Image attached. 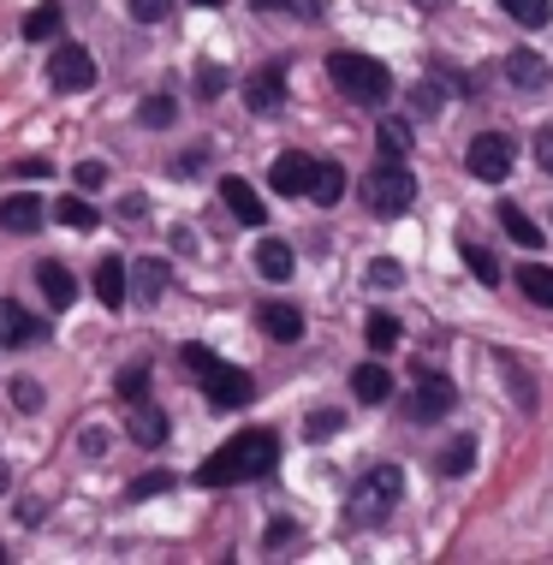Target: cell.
Returning a JSON list of instances; mask_svg holds the SVG:
<instances>
[{"instance_id": "6da1fadb", "label": "cell", "mask_w": 553, "mask_h": 565, "mask_svg": "<svg viewBox=\"0 0 553 565\" xmlns=\"http://www.w3.org/2000/svg\"><path fill=\"white\" fill-rule=\"evenodd\" d=\"M274 458H280V440L268 429H251L238 440H226L214 458L196 465V488H233V482H251V477H268Z\"/></svg>"}, {"instance_id": "7a4b0ae2", "label": "cell", "mask_w": 553, "mask_h": 565, "mask_svg": "<svg viewBox=\"0 0 553 565\" xmlns=\"http://www.w3.org/2000/svg\"><path fill=\"white\" fill-rule=\"evenodd\" d=\"M184 370L203 381V393H209L214 411H238V405H251V393H256L251 375H244L238 363H221L209 345H184Z\"/></svg>"}, {"instance_id": "3957f363", "label": "cell", "mask_w": 553, "mask_h": 565, "mask_svg": "<svg viewBox=\"0 0 553 565\" xmlns=\"http://www.w3.org/2000/svg\"><path fill=\"white\" fill-rule=\"evenodd\" d=\"M328 78H333L340 96L363 102V108H381V102L393 96V72L381 66V60H369V54H351V49L328 54Z\"/></svg>"}, {"instance_id": "277c9868", "label": "cell", "mask_w": 553, "mask_h": 565, "mask_svg": "<svg viewBox=\"0 0 553 565\" xmlns=\"http://www.w3.org/2000/svg\"><path fill=\"white\" fill-rule=\"evenodd\" d=\"M398 494H405V470H398V465H375L358 488H351L345 518H351L358 530H369V524H381V518L398 507Z\"/></svg>"}, {"instance_id": "5b68a950", "label": "cell", "mask_w": 553, "mask_h": 565, "mask_svg": "<svg viewBox=\"0 0 553 565\" xmlns=\"http://www.w3.org/2000/svg\"><path fill=\"white\" fill-rule=\"evenodd\" d=\"M411 196H417V179H411L405 161H381L375 173L363 179V203L375 209L381 221H398L411 209Z\"/></svg>"}, {"instance_id": "8992f818", "label": "cell", "mask_w": 553, "mask_h": 565, "mask_svg": "<svg viewBox=\"0 0 553 565\" xmlns=\"http://www.w3.org/2000/svg\"><path fill=\"white\" fill-rule=\"evenodd\" d=\"M512 156H518V149H512V137H506V131H482V137L470 143L465 167L482 179V185H500V179L512 173Z\"/></svg>"}, {"instance_id": "52a82bcc", "label": "cell", "mask_w": 553, "mask_h": 565, "mask_svg": "<svg viewBox=\"0 0 553 565\" xmlns=\"http://www.w3.org/2000/svg\"><path fill=\"white\" fill-rule=\"evenodd\" d=\"M49 84L66 89V96H78V89L96 84V60H89V49H78V42L54 49V54H49Z\"/></svg>"}, {"instance_id": "ba28073f", "label": "cell", "mask_w": 553, "mask_h": 565, "mask_svg": "<svg viewBox=\"0 0 553 565\" xmlns=\"http://www.w3.org/2000/svg\"><path fill=\"white\" fill-rule=\"evenodd\" d=\"M244 102H251L256 114H280L286 108V66H263L244 78Z\"/></svg>"}, {"instance_id": "9c48e42d", "label": "cell", "mask_w": 553, "mask_h": 565, "mask_svg": "<svg viewBox=\"0 0 553 565\" xmlns=\"http://www.w3.org/2000/svg\"><path fill=\"white\" fill-rule=\"evenodd\" d=\"M310 173H316V161L298 156V149H286V156L268 167V185L280 196H310Z\"/></svg>"}, {"instance_id": "30bf717a", "label": "cell", "mask_w": 553, "mask_h": 565, "mask_svg": "<svg viewBox=\"0 0 553 565\" xmlns=\"http://www.w3.org/2000/svg\"><path fill=\"white\" fill-rule=\"evenodd\" d=\"M453 411V381H440V375H428L417 393H411V417L417 423H440Z\"/></svg>"}, {"instance_id": "8fae6325", "label": "cell", "mask_w": 553, "mask_h": 565, "mask_svg": "<svg viewBox=\"0 0 553 565\" xmlns=\"http://www.w3.org/2000/svg\"><path fill=\"white\" fill-rule=\"evenodd\" d=\"M221 203L233 209L244 226H263L268 221V203L256 196V185H244V179H221Z\"/></svg>"}, {"instance_id": "7c38bea8", "label": "cell", "mask_w": 553, "mask_h": 565, "mask_svg": "<svg viewBox=\"0 0 553 565\" xmlns=\"http://www.w3.org/2000/svg\"><path fill=\"white\" fill-rule=\"evenodd\" d=\"M42 340V322L30 310H19L12 298H0V345H36Z\"/></svg>"}, {"instance_id": "4fadbf2b", "label": "cell", "mask_w": 553, "mask_h": 565, "mask_svg": "<svg viewBox=\"0 0 553 565\" xmlns=\"http://www.w3.org/2000/svg\"><path fill=\"white\" fill-rule=\"evenodd\" d=\"M500 72H506L518 89H542V84H547V60L535 54V49H512V54L500 60Z\"/></svg>"}, {"instance_id": "5bb4252c", "label": "cell", "mask_w": 553, "mask_h": 565, "mask_svg": "<svg viewBox=\"0 0 553 565\" xmlns=\"http://www.w3.org/2000/svg\"><path fill=\"white\" fill-rule=\"evenodd\" d=\"M291 268H298V256H291V244L286 238H263L256 244V274H263V280H291Z\"/></svg>"}, {"instance_id": "9a60e30c", "label": "cell", "mask_w": 553, "mask_h": 565, "mask_svg": "<svg viewBox=\"0 0 553 565\" xmlns=\"http://www.w3.org/2000/svg\"><path fill=\"white\" fill-rule=\"evenodd\" d=\"M36 286H42V298H49V310H72V298H78V280L60 263H36Z\"/></svg>"}, {"instance_id": "2e32d148", "label": "cell", "mask_w": 553, "mask_h": 565, "mask_svg": "<svg viewBox=\"0 0 553 565\" xmlns=\"http://www.w3.org/2000/svg\"><path fill=\"white\" fill-rule=\"evenodd\" d=\"M42 215H49V209H42L36 196H7V203H0V226H7V233H19V238L36 233Z\"/></svg>"}, {"instance_id": "e0dca14e", "label": "cell", "mask_w": 553, "mask_h": 565, "mask_svg": "<svg viewBox=\"0 0 553 565\" xmlns=\"http://www.w3.org/2000/svg\"><path fill=\"white\" fill-rule=\"evenodd\" d=\"M96 298H102V310H126V263L119 256L96 263Z\"/></svg>"}, {"instance_id": "ac0fdd59", "label": "cell", "mask_w": 553, "mask_h": 565, "mask_svg": "<svg viewBox=\"0 0 553 565\" xmlns=\"http://www.w3.org/2000/svg\"><path fill=\"white\" fill-rule=\"evenodd\" d=\"M345 196V167L340 161H316V173H310V203L316 209H333Z\"/></svg>"}, {"instance_id": "d6986e66", "label": "cell", "mask_w": 553, "mask_h": 565, "mask_svg": "<svg viewBox=\"0 0 553 565\" xmlns=\"http://www.w3.org/2000/svg\"><path fill=\"white\" fill-rule=\"evenodd\" d=\"M263 333H268V340H280V345L298 340V333H304L298 303H263Z\"/></svg>"}, {"instance_id": "ffe728a7", "label": "cell", "mask_w": 553, "mask_h": 565, "mask_svg": "<svg viewBox=\"0 0 553 565\" xmlns=\"http://www.w3.org/2000/svg\"><path fill=\"white\" fill-rule=\"evenodd\" d=\"M351 393H358L363 405H381L393 393V375L381 370V363H363V370H351Z\"/></svg>"}, {"instance_id": "44dd1931", "label": "cell", "mask_w": 553, "mask_h": 565, "mask_svg": "<svg viewBox=\"0 0 553 565\" xmlns=\"http://www.w3.org/2000/svg\"><path fill=\"white\" fill-rule=\"evenodd\" d=\"M500 226H506V238H512V244H524V250H542V226H535L518 203H500Z\"/></svg>"}, {"instance_id": "7402d4cb", "label": "cell", "mask_w": 553, "mask_h": 565, "mask_svg": "<svg viewBox=\"0 0 553 565\" xmlns=\"http://www.w3.org/2000/svg\"><path fill=\"white\" fill-rule=\"evenodd\" d=\"M518 286H524V292L542 303V310H553V268H542V263H524L518 268Z\"/></svg>"}, {"instance_id": "603a6c76", "label": "cell", "mask_w": 553, "mask_h": 565, "mask_svg": "<svg viewBox=\"0 0 553 565\" xmlns=\"http://www.w3.org/2000/svg\"><path fill=\"white\" fill-rule=\"evenodd\" d=\"M411 156V126L405 119H381V161H405Z\"/></svg>"}, {"instance_id": "cb8c5ba5", "label": "cell", "mask_w": 553, "mask_h": 565, "mask_svg": "<svg viewBox=\"0 0 553 565\" xmlns=\"http://www.w3.org/2000/svg\"><path fill=\"white\" fill-rule=\"evenodd\" d=\"M131 435L143 440V447H161V440H167V417H161L156 405H137V417H131Z\"/></svg>"}, {"instance_id": "d4e9b609", "label": "cell", "mask_w": 553, "mask_h": 565, "mask_svg": "<svg viewBox=\"0 0 553 565\" xmlns=\"http://www.w3.org/2000/svg\"><path fill=\"white\" fill-rule=\"evenodd\" d=\"M465 263H470V274L482 286H500V256L488 250V244H465Z\"/></svg>"}, {"instance_id": "484cf974", "label": "cell", "mask_w": 553, "mask_h": 565, "mask_svg": "<svg viewBox=\"0 0 553 565\" xmlns=\"http://www.w3.org/2000/svg\"><path fill=\"white\" fill-rule=\"evenodd\" d=\"M131 286H137V298H143V303H156L161 286H167V268L161 263H137L131 268Z\"/></svg>"}, {"instance_id": "4316f807", "label": "cell", "mask_w": 553, "mask_h": 565, "mask_svg": "<svg viewBox=\"0 0 553 565\" xmlns=\"http://www.w3.org/2000/svg\"><path fill=\"white\" fill-rule=\"evenodd\" d=\"M54 30H60V7H54V0H42V7H30V19H24V36H30V42L54 36Z\"/></svg>"}, {"instance_id": "83f0119b", "label": "cell", "mask_w": 553, "mask_h": 565, "mask_svg": "<svg viewBox=\"0 0 553 565\" xmlns=\"http://www.w3.org/2000/svg\"><path fill=\"white\" fill-rule=\"evenodd\" d=\"M470 458H476V447H470V435H458L453 447H447V452L435 458V465H440V477H465V470H470Z\"/></svg>"}, {"instance_id": "f1b7e54d", "label": "cell", "mask_w": 553, "mask_h": 565, "mask_svg": "<svg viewBox=\"0 0 553 565\" xmlns=\"http://www.w3.org/2000/svg\"><path fill=\"white\" fill-rule=\"evenodd\" d=\"M54 215L66 221V226H78V233H89V226H96V209H89L84 196H60V203H54Z\"/></svg>"}, {"instance_id": "f546056e", "label": "cell", "mask_w": 553, "mask_h": 565, "mask_svg": "<svg viewBox=\"0 0 553 565\" xmlns=\"http://www.w3.org/2000/svg\"><path fill=\"white\" fill-rule=\"evenodd\" d=\"M500 12H512L524 30H542L547 24V0H500Z\"/></svg>"}, {"instance_id": "4dcf8cb0", "label": "cell", "mask_w": 553, "mask_h": 565, "mask_svg": "<svg viewBox=\"0 0 553 565\" xmlns=\"http://www.w3.org/2000/svg\"><path fill=\"white\" fill-rule=\"evenodd\" d=\"M398 333H405V328H398L387 310L369 316V345H375V351H393V345H398Z\"/></svg>"}, {"instance_id": "1f68e13d", "label": "cell", "mask_w": 553, "mask_h": 565, "mask_svg": "<svg viewBox=\"0 0 553 565\" xmlns=\"http://www.w3.org/2000/svg\"><path fill=\"white\" fill-rule=\"evenodd\" d=\"M143 387H149V370H143V363L119 370V399H126V405H143Z\"/></svg>"}, {"instance_id": "d6a6232c", "label": "cell", "mask_w": 553, "mask_h": 565, "mask_svg": "<svg viewBox=\"0 0 553 565\" xmlns=\"http://www.w3.org/2000/svg\"><path fill=\"white\" fill-rule=\"evenodd\" d=\"M7 173H12V179H49L54 161H49V156H19V161L7 167Z\"/></svg>"}, {"instance_id": "836d02e7", "label": "cell", "mask_w": 553, "mask_h": 565, "mask_svg": "<svg viewBox=\"0 0 553 565\" xmlns=\"http://www.w3.org/2000/svg\"><path fill=\"white\" fill-rule=\"evenodd\" d=\"M167 12H173V0H131V19L137 24H161Z\"/></svg>"}, {"instance_id": "e575fe53", "label": "cell", "mask_w": 553, "mask_h": 565, "mask_svg": "<svg viewBox=\"0 0 553 565\" xmlns=\"http://www.w3.org/2000/svg\"><path fill=\"white\" fill-rule=\"evenodd\" d=\"M167 488H173V477H167V470H156V477H137V482H131V500H156V494H167Z\"/></svg>"}, {"instance_id": "d590c367", "label": "cell", "mask_w": 553, "mask_h": 565, "mask_svg": "<svg viewBox=\"0 0 553 565\" xmlns=\"http://www.w3.org/2000/svg\"><path fill=\"white\" fill-rule=\"evenodd\" d=\"M143 126H173V96H149L143 102Z\"/></svg>"}, {"instance_id": "8d00e7d4", "label": "cell", "mask_w": 553, "mask_h": 565, "mask_svg": "<svg viewBox=\"0 0 553 565\" xmlns=\"http://www.w3.org/2000/svg\"><path fill=\"white\" fill-rule=\"evenodd\" d=\"M107 185V167L102 161H78V191H102Z\"/></svg>"}, {"instance_id": "74e56055", "label": "cell", "mask_w": 553, "mask_h": 565, "mask_svg": "<svg viewBox=\"0 0 553 565\" xmlns=\"http://www.w3.org/2000/svg\"><path fill=\"white\" fill-rule=\"evenodd\" d=\"M12 405H19V411H36V405H42V387H36V381H12Z\"/></svg>"}, {"instance_id": "f35d334b", "label": "cell", "mask_w": 553, "mask_h": 565, "mask_svg": "<svg viewBox=\"0 0 553 565\" xmlns=\"http://www.w3.org/2000/svg\"><path fill=\"white\" fill-rule=\"evenodd\" d=\"M280 12H291V19H321V12H328V0H286Z\"/></svg>"}, {"instance_id": "ab89813d", "label": "cell", "mask_w": 553, "mask_h": 565, "mask_svg": "<svg viewBox=\"0 0 553 565\" xmlns=\"http://www.w3.org/2000/svg\"><path fill=\"white\" fill-rule=\"evenodd\" d=\"M535 161H542V173H553V126L535 131Z\"/></svg>"}, {"instance_id": "60d3db41", "label": "cell", "mask_w": 553, "mask_h": 565, "mask_svg": "<svg viewBox=\"0 0 553 565\" xmlns=\"http://www.w3.org/2000/svg\"><path fill=\"white\" fill-rule=\"evenodd\" d=\"M333 429H340V411H316V417H310V440L333 435Z\"/></svg>"}, {"instance_id": "b9f144b4", "label": "cell", "mask_w": 553, "mask_h": 565, "mask_svg": "<svg viewBox=\"0 0 553 565\" xmlns=\"http://www.w3.org/2000/svg\"><path fill=\"white\" fill-rule=\"evenodd\" d=\"M369 280H375V286H393V280H398V263H375V268H369Z\"/></svg>"}, {"instance_id": "7bdbcfd3", "label": "cell", "mask_w": 553, "mask_h": 565, "mask_svg": "<svg viewBox=\"0 0 553 565\" xmlns=\"http://www.w3.org/2000/svg\"><path fill=\"white\" fill-rule=\"evenodd\" d=\"M256 7H263V12H280V7H286V0H256Z\"/></svg>"}, {"instance_id": "ee69618b", "label": "cell", "mask_w": 553, "mask_h": 565, "mask_svg": "<svg viewBox=\"0 0 553 565\" xmlns=\"http://www.w3.org/2000/svg\"><path fill=\"white\" fill-rule=\"evenodd\" d=\"M0 488H7V465H0Z\"/></svg>"}, {"instance_id": "f6af8a7d", "label": "cell", "mask_w": 553, "mask_h": 565, "mask_svg": "<svg viewBox=\"0 0 553 565\" xmlns=\"http://www.w3.org/2000/svg\"><path fill=\"white\" fill-rule=\"evenodd\" d=\"M203 7H214V0H203Z\"/></svg>"}, {"instance_id": "bcb514c9", "label": "cell", "mask_w": 553, "mask_h": 565, "mask_svg": "<svg viewBox=\"0 0 553 565\" xmlns=\"http://www.w3.org/2000/svg\"><path fill=\"white\" fill-rule=\"evenodd\" d=\"M0 559H7V554H0Z\"/></svg>"}]
</instances>
